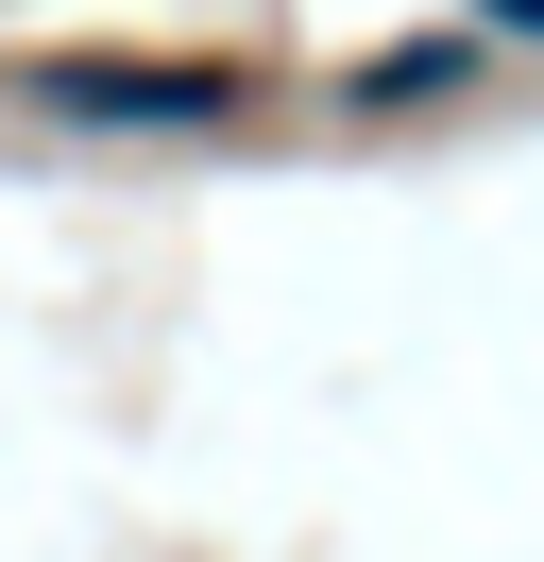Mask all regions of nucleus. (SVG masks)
<instances>
[{
    "instance_id": "f257e3e1",
    "label": "nucleus",
    "mask_w": 544,
    "mask_h": 562,
    "mask_svg": "<svg viewBox=\"0 0 544 562\" xmlns=\"http://www.w3.org/2000/svg\"><path fill=\"white\" fill-rule=\"evenodd\" d=\"M52 103H86V120H222V69H52Z\"/></svg>"
},
{
    "instance_id": "f03ea898",
    "label": "nucleus",
    "mask_w": 544,
    "mask_h": 562,
    "mask_svg": "<svg viewBox=\"0 0 544 562\" xmlns=\"http://www.w3.org/2000/svg\"><path fill=\"white\" fill-rule=\"evenodd\" d=\"M494 18H510V35H544V0H494Z\"/></svg>"
}]
</instances>
